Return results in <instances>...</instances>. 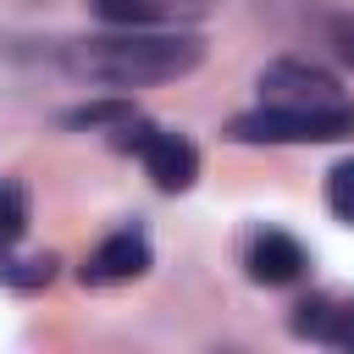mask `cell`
<instances>
[{
    "mask_svg": "<svg viewBox=\"0 0 354 354\" xmlns=\"http://www.w3.org/2000/svg\"><path fill=\"white\" fill-rule=\"evenodd\" d=\"M205 61V39L188 28H111L100 39H66L61 66L105 88H149L188 77Z\"/></svg>",
    "mask_w": 354,
    "mask_h": 354,
    "instance_id": "1",
    "label": "cell"
},
{
    "mask_svg": "<svg viewBox=\"0 0 354 354\" xmlns=\"http://www.w3.org/2000/svg\"><path fill=\"white\" fill-rule=\"evenodd\" d=\"M238 144H343L354 138V105H260L227 122Z\"/></svg>",
    "mask_w": 354,
    "mask_h": 354,
    "instance_id": "2",
    "label": "cell"
},
{
    "mask_svg": "<svg viewBox=\"0 0 354 354\" xmlns=\"http://www.w3.org/2000/svg\"><path fill=\"white\" fill-rule=\"evenodd\" d=\"M111 144H116V149H133V155L144 160V171L155 177L160 194H183V188H194V177H199V149H194L183 133L155 127V122H144V116H133L127 127H116Z\"/></svg>",
    "mask_w": 354,
    "mask_h": 354,
    "instance_id": "3",
    "label": "cell"
},
{
    "mask_svg": "<svg viewBox=\"0 0 354 354\" xmlns=\"http://www.w3.org/2000/svg\"><path fill=\"white\" fill-rule=\"evenodd\" d=\"M260 94H266V105H332V100H343L337 77L315 61H299V55L271 61L260 72Z\"/></svg>",
    "mask_w": 354,
    "mask_h": 354,
    "instance_id": "4",
    "label": "cell"
},
{
    "mask_svg": "<svg viewBox=\"0 0 354 354\" xmlns=\"http://www.w3.org/2000/svg\"><path fill=\"white\" fill-rule=\"evenodd\" d=\"M149 271V238L138 232V227H122V232H111L88 260H83V282L88 288H116V282H133V277H144Z\"/></svg>",
    "mask_w": 354,
    "mask_h": 354,
    "instance_id": "5",
    "label": "cell"
},
{
    "mask_svg": "<svg viewBox=\"0 0 354 354\" xmlns=\"http://www.w3.org/2000/svg\"><path fill=\"white\" fill-rule=\"evenodd\" d=\"M288 332L304 343H326V348H354V299H332V293H310L293 304Z\"/></svg>",
    "mask_w": 354,
    "mask_h": 354,
    "instance_id": "6",
    "label": "cell"
},
{
    "mask_svg": "<svg viewBox=\"0 0 354 354\" xmlns=\"http://www.w3.org/2000/svg\"><path fill=\"white\" fill-rule=\"evenodd\" d=\"M243 266H249V277H254L260 288H288V282H299V277L310 271V254H304V243H299V238H288V232L266 227V232H254V238H249Z\"/></svg>",
    "mask_w": 354,
    "mask_h": 354,
    "instance_id": "7",
    "label": "cell"
},
{
    "mask_svg": "<svg viewBox=\"0 0 354 354\" xmlns=\"http://www.w3.org/2000/svg\"><path fill=\"white\" fill-rule=\"evenodd\" d=\"M205 6L210 0H94V17L111 28H177Z\"/></svg>",
    "mask_w": 354,
    "mask_h": 354,
    "instance_id": "8",
    "label": "cell"
},
{
    "mask_svg": "<svg viewBox=\"0 0 354 354\" xmlns=\"http://www.w3.org/2000/svg\"><path fill=\"white\" fill-rule=\"evenodd\" d=\"M55 254H11V249H0V282L6 288H17V293H33V288H50L55 282Z\"/></svg>",
    "mask_w": 354,
    "mask_h": 354,
    "instance_id": "9",
    "label": "cell"
},
{
    "mask_svg": "<svg viewBox=\"0 0 354 354\" xmlns=\"http://www.w3.org/2000/svg\"><path fill=\"white\" fill-rule=\"evenodd\" d=\"M28 232V194L17 183H0V249H11Z\"/></svg>",
    "mask_w": 354,
    "mask_h": 354,
    "instance_id": "10",
    "label": "cell"
},
{
    "mask_svg": "<svg viewBox=\"0 0 354 354\" xmlns=\"http://www.w3.org/2000/svg\"><path fill=\"white\" fill-rule=\"evenodd\" d=\"M326 205H332V216H337V221H348V227H354V160H343V166H332V171H326Z\"/></svg>",
    "mask_w": 354,
    "mask_h": 354,
    "instance_id": "11",
    "label": "cell"
},
{
    "mask_svg": "<svg viewBox=\"0 0 354 354\" xmlns=\"http://www.w3.org/2000/svg\"><path fill=\"white\" fill-rule=\"evenodd\" d=\"M332 44H337V55L354 66V17H332Z\"/></svg>",
    "mask_w": 354,
    "mask_h": 354,
    "instance_id": "12",
    "label": "cell"
}]
</instances>
